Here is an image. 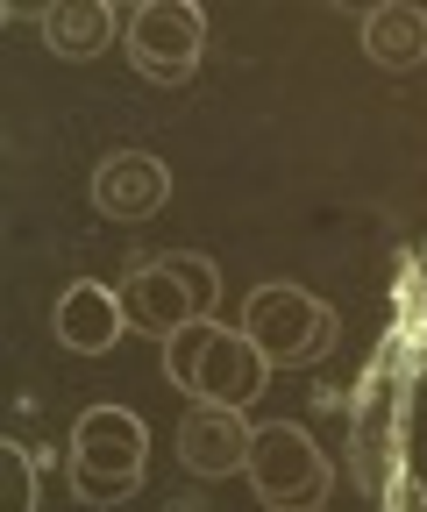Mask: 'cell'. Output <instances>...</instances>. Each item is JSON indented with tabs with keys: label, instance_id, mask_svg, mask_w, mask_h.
<instances>
[{
	"label": "cell",
	"instance_id": "cell-1",
	"mask_svg": "<svg viewBox=\"0 0 427 512\" xmlns=\"http://www.w3.org/2000/svg\"><path fill=\"white\" fill-rule=\"evenodd\" d=\"M164 377L200 406H250L264 399L271 363L257 356V342L242 328H221V320H193L186 335L164 342Z\"/></svg>",
	"mask_w": 427,
	"mask_h": 512
},
{
	"label": "cell",
	"instance_id": "cell-2",
	"mask_svg": "<svg viewBox=\"0 0 427 512\" xmlns=\"http://www.w3.org/2000/svg\"><path fill=\"white\" fill-rule=\"evenodd\" d=\"M150 463V427L129 406H86L72 420V498L107 512V505H129V491L143 484Z\"/></svg>",
	"mask_w": 427,
	"mask_h": 512
},
{
	"label": "cell",
	"instance_id": "cell-3",
	"mask_svg": "<svg viewBox=\"0 0 427 512\" xmlns=\"http://www.w3.org/2000/svg\"><path fill=\"white\" fill-rule=\"evenodd\" d=\"M214 299H221V271L214 256H193V249H171V256H150V264L129 271L121 285V313L129 328L143 335H186L193 320H214Z\"/></svg>",
	"mask_w": 427,
	"mask_h": 512
},
{
	"label": "cell",
	"instance_id": "cell-4",
	"mask_svg": "<svg viewBox=\"0 0 427 512\" xmlns=\"http://www.w3.org/2000/svg\"><path fill=\"white\" fill-rule=\"evenodd\" d=\"M242 335L257 342V356H264L271 370H299V363L328 356V342H335V306L314 299V292H299L292 278H271V285H257L250 299H242Z\"/></svg>",
	"mask_w": 427,
	"mask_h": 512
},
{
	"label": "cell",
	"instance_id": "cell-5",
	"mask_svg": "<svg viewBox=\"0 0 427 512\" xmlns=\"http://www.w3.org/2000/svg\"><path fill=\"white\" fill-rule=\"evenodd\" d=\"M242 477H250V491L264 498V512H314L328 498V456L299 420H264Z\"/></svg>",
	"mask_w": 427,
	"mask_h": 512
},
{
	"label": "cell",
	"instance_id": "cell-6",
	"mask_svg": "<svg viewBox=\"0 0 427 512\" xmlns=\"http://www.w3.org/2000/svg\"><path fill=\"white\" fill-rule=\"evenodd\" d=\"M207 50V15L193 0H143L129 15V64L150 86H186Z\"/></svg>",
	"mask_w": 427,
	"mask_h": 512
},
{
	"label": "cell",
	"instance_id": "cell-7",
	"mask_svg": "<svg viewBox=\"0 0 427 512\" xmlns=\"http://www.w3.org/2000/svg\"><path fill=\"white\" fill-rule=\"evenodd\" d=\"M250 441H257V427L242 420V406H193L178 420V463L193 477H235L250 463Z\"/></svg>",
	"mask_w": 427,
	"mask_h": 512
},
{
	"label": "cell",
	"instance_id": "cell-8",
	"mask_svg": "<svg viewBox=\"0 0 427 512\" xmlns=\"http://www.w3.org/2000/svg\"><path fill=\"white\" fill-rule=\"evenodd\" d=\"M164 200H171V171H164L150 150H114V157H100V171H93V207H100L107 221H150Z\"/></svg>",
	"mask_w": 427,
	"mask_h": 512
},
{
	"label": "cell",
	"instance_id": "cell-9",
	"mask_svg": "<svg viewBox=\"0 0 427 512\" xmlns=\"http://www.w3.org/2000/svg\"><path fill=\"white\" fill-rule=\"evenodd\" d=\"M50 328H57V342H65L72 356H107V349L121 342V328H129V313H121V292H114V285L79 278V285H65V299H57V313H50Z\"/></svg>",
	"mask_w": 427,
	"mask_h": 512
},
{
	"label": "cell",
	"instance_id": "cell-10",
	"mask_svg": "<svg viewBox=\"0 0 427 512\" xmlns=\"http://www.w3.org/2000/svg\"><path fill=\"white\" fill-rule=\"evenodd\" d=\"M36 29H43V43H50V57H72V64H86V57H100L107 43H114V8L107 0H57V8H43L36 15Z\"/></svg>",
	"mask_w": 427,
	"mask_h": 512
},
{
	"label": "cell",
	"instance_id": "cell-11",
	"mask_svg": "<svg viewBox=\"0 0 427 512\" xmlns=\"http://www.w3.org/2000/svg\"><path fill=\"white\" fill-rule=\"evenodd\" d=\"M363 57L385 64V72H413V64H427V15L406 8V0L371 8V15H363Z\"/></svg>",
	"mask_w": 427,
	"mask_h": 512
},
{
	"label": "cell",
	"instance_id": "cell-12",
	"mask_svg": "<svg viewBox=\"0 0 427 512\" xmlns=\"http://www.w3.org/2000/svg\"><path fill=\"white\" fill-rule=\"evenodd\" d=\"M0 512H36V456L0 434Z\"/></svg>",
	"mask_w": 427,
	"mask_h": 512
},
{
	"label": "cell",
	"instance_id": "cell-13",
	"mask_svg": "<svg viewBox=\"0 0 427 512\" xmlns=\"http://www.w3.org/2000/svg\"><path fill=\"white\" fill-rule=\"evenodd\" d=\"M420 328H427V278H420Z\"/></svg>",
	"mask_w": 427,
	"mask_h": 512
}]
</instances>
